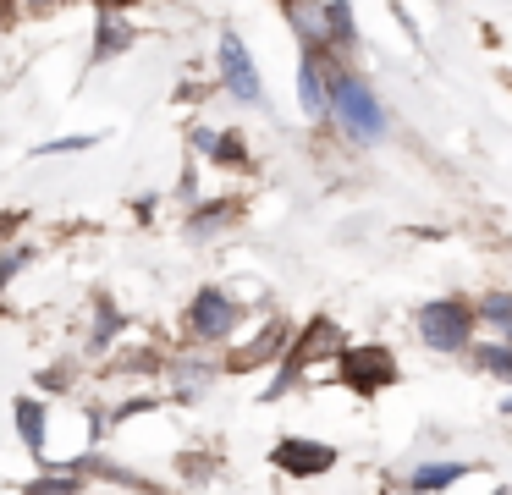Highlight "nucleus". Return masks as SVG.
Segmentation results:
<instances>
[{"label": "nucleus", "mask_w": 512, "mask_h": 495, "mask_svg": "<svg viewBox=\"0 0 512 495\" xmlns=\"http://www.w3.org/2000/svg\"><path fill=\"white\" fill-rule=\"evenodd\" d=\"M325 94H331L336 127H342L353 143H380L386 138V105L375 99L369 77L353 72L336 50H325Z\"/></svg>", "instance_id": "obj_1"}, {"label": "nucleus", "mask_w": 512, "mask_h": 495, "mask_svg": "<svg viewBox=\"0 0 512 495\" xmlns=\"http://www.w3.org/2000/svg\"><path fill=\"white\" fill-rule=\"evenodd\" d=\"M474 303L468 297H430V303L419 308V336L424 347L435 352H468V341H474Z\"/></svg>", "instance_id": "obj_2"}, {"label": "nucleus", "mask_w": 512, "mask_h": 495, "mask_svg": "<svg viewBox=\"0 0 512 495\" xmlns=\"http://www.w3.org/2000/svg\"><path fill=\"white\" fill-rule=\"evenodd\" d=\"M336 374H342L353 391L375 396L380 385H397V358L386 347H342L336 352Z\"/></svg>", "instance_id": "obj_3"}, {"label": "nucleus", "mask_w": 512, "mask_h": 495, "mask_svg": "<svg viewBox=\"0 0 512 495\" xmlns=\"http://www.w3.org/2000/svg\"><path fill=\"white\" fill-rule=\"evenodd\" d=\"M221 83H226V94L243 99V105H259V99H265L259 72H254V55H248V44L237 39L232 28L221 33Z\"/></svg>", "instance_id": "obj_4"}, {"label": "nucleus", "mask_w": 512, "mask_h": 495, "mask_svg": "<svg viewBox=\"0 0 512 495\" xmlns=\"http://www.w3.org/2000/svg\"><path fill=\"white\" fill-rule=\"evenodd\" d=\"M232 325H237V303L221 292V286H204V292L188 303V330H193L199 341L232 336Z\"/></svg>", "instance_id": "obj_5"}, {"label": "nucleus", "mask_w": 512, "mask_h": 495, "mask_svg": "<svg viewBox=\"0 0 512 495\" xmlns=\"http://www.w3.org/2000/svg\"><path fill=\"white\" fill-rule=\"evenodd\" d=\"M270 462L281 473H292V479H314V473H325L336 462V446H325V440H276Z\"/></svg>", "instance_id": "obj_6"}, {"label": "nucleus", "mask_w": 512, "mask_h": 495, "mask_svg": "<svg viewBox=\"0 0 512 495\" xmlns=\"http://www.w3.org/2000/svg\"><path fill=\"white\" fill-rule=\"evenodd\" d=\"M298 99L314 121L331 116V94H325V50H303L298 61Z\"/></svg>", "instance_id": "obj_7"}, {"label": "nucleus", "mask_w": 512, "mask_h": 495, "mask_svg": "<svg viewBox=\"0 0 512 495\" xmlns=\"http://www.w3.org/2000/svg\"><path fill=\"white\" fill-rule=\"evenodd\" d=\"M287 22L303 39V50H331V39H325V0H287Z\"/></svg>", "instance_id": "obj_8"}, {"label": "nucleus", "mask_w": 512, "mask_h": 495, "mask_svg": "<svg viewBox=\"0 0 512 495\" xmlns=\"http://www.w3.org/2000/svg\"><path fill=\"white\" fill-rule=\"evenodd\" d=\"M474 468V462H457V457H441V462H419V468L408 473V490H452L463 473Z\"/></svg>", "instance_id": "obj_9"}, {"label": "nucleus", "mask_w": 512, "mask_h": 495, "mask_svg": "<svg viewBox=\"0 0 512 495\" xmlns=\"http://www.w3.org/2000/svg\"><path fill=\"white\" fill-rule=\"evenodd\" d=\"M325 39H331L336 55H347L358 44V22H353V6H347V0H325Z\"/></svg>", "instance_id": "obj_10"}, {"label": "nucleus", "mask_w": 512, "mask_h": 495, "mask_svg": "<svg viewBox=\"0 0 512 495\" xmlns=\"http://www.w3.org/2000/svg\"><path fill=\"white\" fill-rule=\"evenodd\" d=\"M468 363L512 385V341H468Z\"/></svg>", "instance_id": "obj_11"}, {"label": "nucleus", "mask_w": 512, "mask_h": 495, "mask_svg": "<svg viewBox=\"0 0 512 495\" xmlns=\"http://www.w3.org/2000/svg\"><path fill=\"white\" fill-rule=\"evenodd\" d=\"M287 341H292V330H287V325H265V336H259L254 347H243V352L232 358V369H254V363L276 358V352L287 347Z\"/></svg>", "instance_id": "obj_12"}, {"label": "nucleus", "mask_w": 512, "mask_h": 495, "mask_svg": "<svg viewBox=\"0 0 512 495\" xmlns=\"http://www.w3.org/2000/svg\"><path fill=\"white\" fill-rule=\"evenodd\" d=\"M17 435H23V446L34 451V457H45V407H39L34 396L17 402Z\"/></svg>", "instance_id": "obj_13"}, {"label": "nucleus", "mask_w": 512, "mask_h": 495, "mask_svg": "<svg viewBox=\"0 0 512 495\" xmlns=\"http://www.w3.org/2000/svg\"><path fill=\"white\" fill-rule=\"evenodd\" d=\"M474 314L485 319L490 330H501V336L512 341V292H485V297L474 303Z\"/></svg>", "instance_id": "obj_14"}, {"label": "nucleus", "mask_w": 512, "mask_h": 495, "mask_svg": "<svg viewBox=\"0 0 512 495\" xmlns=\"http://www.w3.org/2000/svg\"><path fill=\"white\" fill-rule=\"evenodd\" d=\"M133 39H138V33L127 28V22H105L100 39H94V61H111V55H116V50H127Z\"/></svg>", "instance_id": "obj_15"}, {"label": "nucleus", "mask_w": 512, "mask_h": 495, "mask_svg": "<svg viewBox=\"0 0 512 495\" xmlns=\"http://www.w3.org/2000/svg\"><path fill=\"white\" fill-rule=\"evenodd\" d=\"M226 220H232V204H226V198H221V204L199 209V215L188 220V237H193V242H204V237H210L215 226H226Z\"/></svg>", "instance_id": "obj_16"}, {"label": "nucleus", "mask_w": 512, "mask_h": 495, "mask_svg": "<svg viewBox=\"0 0 512 495\" xmlns=\"http://www.w3.org/2000/svg\"><path fill=\"white\" fill-rule=\"evenodd\" d=\"M215 160H221V165H248L243 138H237V132H221V138H215Z\"/></svg>", "instance_id": "obj_17"}, {"label": "nucleus", "mask_w": 512, "mask_h": 495, "mask_svg": "<svg viewBox=\"0 0 512 495\" xmlns=\"http://www.w3.org/2000/svg\"><path fill=\"white\" fill-rule=\"evenodd\" d=\"M78 484H83V473H39V479H34V490L39 495H50V490H78Z\"/></svg>", "instance_id": "obj_18"}, {"label": "nucleus", "mask_w": 512, "mask_h": 495, "mask_svg": "<svg viewBox=\"0 0 512 495\" xmlns=\"http://www.w3.org/2000/svg\"><path fill=\"white\" fill-rule=\"evenodd\" d=\"M72 149H94V138L89 132H78V138H56V143H45L39 154H72Z\"/></svg>", "instance_id": "obj_19"}, {"label": "nucleus", "mask_w": 512, "mask_h": 495, "mask_svg": "<svg viewBox=\"0 0 512 495\" xmlns=\"http://www.w3.org/2000/svg\"><path fill=\"white\" fill-rule=\"evenodd\" d=\"M215 138H221V132H210V127H199V132H193V149H204V154H215Z\"/></svg>", "instance_id": "obj_20"}, {"label": "nucleus", "mask_w": 512, "mask_h": 495, "mask_svg": "<svg viewBox=\"0 0 512 495\" xmlns=\"http://www.w3.org/2000/svg\"><path fill=\"white\" fill-rule=\"evenodd\" d=\"M100 6H105V11H116V6H133V0H100Z\"/></svg>", "instance_id": "obj_21"}, {"label": "nucleus", "mask_w": 512, "mask_h": 495, "mask_svg": "<svg viewBox=\"0 0 512 495\" xmlns=\"http://www.w3.org/2000/svg\"><path fill=\"white\" fill-rule=\"evenodd\" d=\"M6 231H12V215H0V237H6Z\"/></svg>", "instance_id": "obj_22"}, {"label": "nucleus", "mask_w": 512, "mask_h": 495, "mask_svg": "<svg viewBox=\"0 0 512 495\" xmlns=\"http://www.w3.org/2000/svg\"><path fill=\"white\" fill-rule=\"evenodd\" d=\"M501 413H507V418H512V396H507V402H501Z\"/></svg>", "instance_id": "obj_23"}]
</instances>
